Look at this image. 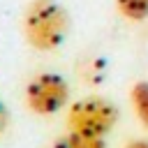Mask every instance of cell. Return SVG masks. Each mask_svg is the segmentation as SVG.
Returning <instances> with one entry per match:
<instances>
[{
	"instance_id": "obj_4",
	"label": "cell",
	"mask_w": 148,
	"mask_h": 148,
	"mask_svg": "<svg viewBox=\"0 0 148 148\" xmlns=\"http://www.w3.org/2000/svg\"><path fill=\"white\" fill-rule=\"evenodd\" d=\"M53 148H106V143H104V136H90V134L69 130L67 134L53 141Z\"/></svg>"
},
{
	"instance_id": "obj_7",
	"label": "cell",
	"mask_w": 148,
	"mask_h": 148,
	"mask_svg": "<svg viewBox=\"0 0 148 148\" xmlns=\"http://www.w3.org/2000/svg\"><path fill=\"white\" fill-rule=\"evenodd\" d=\"M5 127H7V106L0 102V134L5 132Z\"/></svg>"
},
{
	"instance_id": "obj_5",
	"label": "cell",
	"mask_w": 148,
	"mask_h": 148,
	"mask_svg": "<svg viewBox=\"0 0 148 148\" xmlns=\"http://www.w3.org/2000/svg\"><path fill=\"white\" fill-rule=\"evenodd\" d=\"M130 99L136 118L141 120L143 127H148V81H136L130 90Z\"/></svg>"
},
{
	"instance_id": "obj_1",
	"label": "cell",
	"mask_w": 148,
	"mask_h": 148,
	"mask_svg": "<svg viewBox=\"0 0 148 148\" xmlns=\"http://www.w3.org/2000/svg\"><path fill=\"white\" fill-rule=\"evenodd\" d=\"M69 30L67 12L56 0H32L23 14V35L37 51L58 49Z\"/></svg>"
},
{
	"instance_id": "obj_6",
	"label": "cell",
	"mask_w": 148,
	"mask_h": 148,
	"mask_svg": "<svg viewBox=\"0 0 148 148\" xmlns=\"http://www.w3.org/2000/svg\"><path fill=\"white\" fill-rule=\"evenodd\" d=\"M116 7L130 21L148 18V0H116Z\"/></svg>"
},
{
	"instance_id": "obj_3",
	"label": "cell",
	"mask_w": 148,
	"mask_h": 148,
	"mask_svg": "<svg viewBox=\"0 0 148 148\" xmlns=\"http://www.w3.org/2000/svg\"><path fill=\"white\" fill-rule=\"evenodd\" d=\"M69 99V86L60 74L42 72L25 86V102L39 116H53Z\"/></svg>"
},
{
	"instance_id": "obj_2",
	"label": "cell",
	"mask_w": 148,
	"mask_h": 148,
	"mask_svg": "<svg viewBox=\"0 0 148 148\" xmlns=\"http://www.w3.org/2000/svg\"><path fill=\"white\" fill-rule=\"evenodd\" d=\"M118 123V106L104 97H83L72 104L67 127L90 136H106Z\"/></svg>"
},
{
	"instance_id": "obj_8",
	"label": "cell",
	"mask_w": 148,
	"mask_h": 148,
	"mask_svg": "<svg viewBox=\"0 0 148 148\" xmlns=\"http://www.w3.org/2000/svg\"><path fill=\"white\" fill-rule=\"evenodd\" d=\"M125 148H148V141H143V139H136V141H132V143H127Z\"/></svg>"
}]
</instances>
